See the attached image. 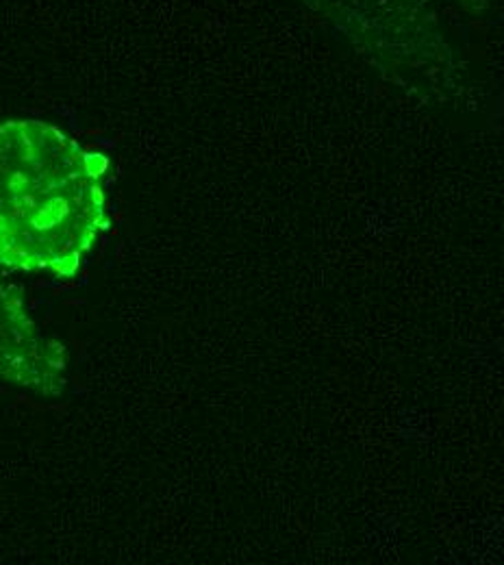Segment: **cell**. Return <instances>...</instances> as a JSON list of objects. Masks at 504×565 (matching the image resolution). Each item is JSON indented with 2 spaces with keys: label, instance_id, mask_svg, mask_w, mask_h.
<instances>
[{
  "label": "cell",
  "instance_id": "2",
  "mask_svg": "<svg viewBox=\"0 0 504 565\" xmlns=\"http://www.w3.org/2000/svg\"><path fill=\"white\" fill-rule=\"evenodd\" d=\"M68 353L29 316L22 300L0 282V383L42 396H62L68 387Z\"/></svg>",
  "mask_w": 504,
  "mask_h": 565
},
{
  "label": "cell",
  "instance_id": "1",
  "mask_svg": "<svg viewBox=\"0 0 504 565\" xmlns=\"http://www.w3.org/2000/svg\"><path fill=\"white\" fill-rule=\"evenodd\" d=\"M107 168L49 122H0V266L74 277L109 224Z\"/></svg>",
  "mask_w": 504,
  "mask_h": 565
}]
</instances>
